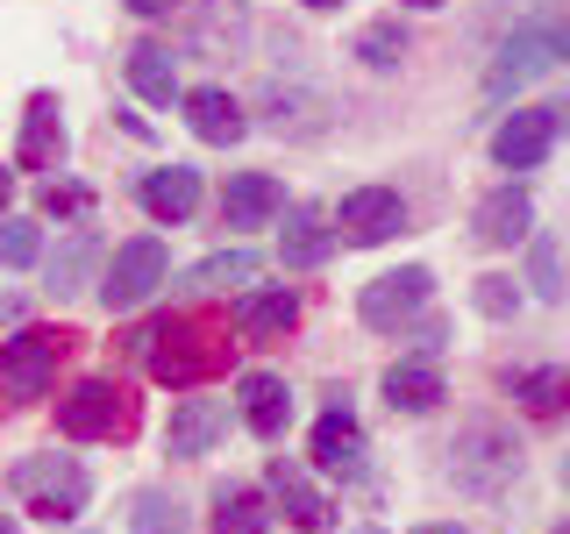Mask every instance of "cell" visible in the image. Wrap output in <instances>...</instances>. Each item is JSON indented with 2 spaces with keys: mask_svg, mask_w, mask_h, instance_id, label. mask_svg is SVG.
<instances>
[{
  "mask_svg": "<svg viewBox=\"0 0 570 534\" xmlns=\"http://www.w3.org/2000/svg\"><path fill=\"white\" fill-rule=\"evenodd\" d=\"M129 356H142V370H150L157 385L193 392V385L222 378V370L236 364V343H228V328L207 320V314H165V320H142L129 335Z\"/></svg>",
  "mask_w": 570,
  "mask_h": 534,
  "instance_id": "obj_1",
  "label": "cell"
},
{
  "mask_svg": "<svg viewBox=\"0 0 570 534\" xmlns=\"http://www.w3.org/2000/svg\"><path fill=\"white\" fill-rule=\"evenodd\" d=\"M71 343H79L71 328L22 320V328L0 343V399H8V406H36L50 385H58V364L71 356Z\"/></svg>",
  "mask_w": 570,
  "mask_h": 534,
  "instance_id": "obj_2",
  "label": "cell"
},
{
  "mask_svg": "<svg viewBox=\"0 0 570 534\" xmlns=\"http://www.w3.org/2000/svg\"><path fill=\"white\" fill-rule=\"evenodd\" d=\"M8 485L22 498V513H36V521H50V527L79 521L86 498H94V477H86L79 456H22Z\"/></svg>",
  "mask_w": 570,
  "mask_h": 534,
  "instance_id": "obj_3",
  "label": "cell"
},
{
  "mask_svg": "<svg viewBox=\"0 0 570 534\" xmlns=\"http://www.w3.org/2000/svg\"><path fill=\"white\" fill-rule=\"evenodd\" d=\"M570 58V29L557 22V14H534V22H521L499 43V58L485 71V93L492 100H507V93H521V86H534L542 71H557Z\"/></svg>",
  "mask_w": 570,
  "mask_h": 534,
  "instance_id": "obj_4",
  "label": "cell"
},
{
  "mask_svg": "<svg viewBox=\"0 0 570 534\" xmlns=\"http://www.w3.org/2000/svg\"><path fill=\"white\" fill-rule=\"evenodd\" d=\"M450 477H456V492L499 498L513 477H521V442H513L499 421H471L456 435V449H450Z\"/></svg>",
  "mask_w": 570,
  "mask_h": 534,
  "instance_id": "obj_5",
  "label": "cell"
},
{
  "mask_svg": "<svg viewBox=\"0 0 570 534\" xmlns=\"http://www.w3.org/2000/svg\"><path fill=\"white\" fill-rule=\"evenodd\" d=\"M129 427H136V399L115 378H79L58 399V435L71 442H121Z\"/></svg>",
  "mask_w": 570,
  "mask_h": 534,
  "instance_id": "obj_6",
  "label": "cell"
},
{
  "mask_svg": "<svg viewBox=\"0 0 570 534\" xmlns=\"http://www.w3.org/2000/svg\"><path fill=\"white\" fill-rule=\"evenodd\" d=\"M165 271H171L165 243H157V236H136V243H121L115 257L100 264V285H94V293H100L115 314H129V307H142V299L165 285Z\"/></svg>",
  "mask_w": 570,
  "mask_h": 534,
  "instance_id": "obj_7",
  "label": "cell"
},
{
  "mask_svg": "<svg viewBox=\"0 0 570 534\" xmlns=\"http://www.w3.org/2000/svg\"><path fill=\"white\" fill-rule=\"evenodd\" d=\"M428 293H435V271H428V264L379 271L364 293H356V320H364V328H406V320L428 307Z\"/></svg>",
  "mask_w": 570,
  "mask_h": 534,
  "instance_id": "obj_8",
  "label": "cell"
},
{
  "mask_svg": "<svg viewBox=\"0 0 570 534\" xmlns=\"http://www.w3.org/2000/svg\"><path fill=\"white\" fill-rule=\"evenodd\" d=\"M557 136H563V107L549 100V107H521V115H507L492 129V165L499 171H534L549 150H557Z\"/></svg>",
  "mask_w": 570,
  "mask_h": 534,
  "instance_id": "obj_9",
  "label": "cell"
},
{
  "mask_svg": "<svg viewBox=\"0 0 570 534\" xmlns=\"http://www.w3.org/2000/svg\"><path fill=\"white\" fill-rule=\"evenodd\" d=\"M392 236H406V200L392 186H356L343 214H335V243H350V249H379Z\"/></svg>",
  "mask_w": 570,
  "mask_h": 534,
  "instance_id": "obj_10",
  "label": "cell"
},
{
  "mask_svg": "<svg viewBox=\"0 0 570 534\" xmlns=\"http://www.w3.org/2000/svg\"><path fill=\"white\" fill-rule=\"evenodd\" d=\"M264 498H272V506L285 513V527H299V534H328L335 527V498L285 456H272V471H264Z\"/></svg>",
  "mask_w": 570,
  "mask_h": 534,
  "instance_id": "obj_11",
  "label": "cell"
},
{
  "mask_svg": "<svg viewBox=\"0 0 570 534\" xmlns=\"http://www.w3.org/2000/svg\"><path fill=\"white\" fill-rule=\"evenodd\" d=\"M186 43H193V58H207V65L243 58L249 50V0H200Z\"/></svg>",
  "mask_w": 570,
  "mask_h": 534,
  "instance_id": "obj_12",
  "label": "cell"
},
{
  "mask_svg": "<svg viewBox=\"0 0 570 534\" xmlns=\"http://www.w3.org/2000/svg\"><path fill=\"white\" fill-rule=\"evenodd\" d=\"M65 165V107L58 93H29L22 136H14V171H58Z\"/></svg>",
  "mask_w": 570,
  "mask_h": 534,
  "instance_id": "obj_13",
  "label": "cell"
},
{
  "mask_svg": "<svg viewBox=\"0 0 570 534\" xmlns=\"http://www.w3.org/2000/svg\"><path fill=\"white\" fill-rule=\"evenodd\" d=\"M136 207L150 214L157 228L193 221V207H200V171H193V165H157V171H142V178H136Z\"/></svg>",
  "mask_w": 570,
  "mask_h": 534,
  "instance_id": "obj_14",
  "label": "cell"
},
{
  "mask_svg": "<svg viewBox=\"0 0 570 534\" xmlns=\"http://www.w3.org/2000/svg\"><path fill=\"white\" fill-rule=\"evenodd\" d=\"M307 456L321 463V471H335V477H364V427H356V414L343 406V392H335V406L314 421Z\"/></svg>",
  "mask_w": 570,
  "mask_h": 534,
  "instance_id": "obj_15",
  "label": "cell"
},
{
  "mask_svg": "<svg viewBox=\"0 0 570 534\" xmlns=\"http://www.w3.org/2000/svg\"><path fill=\"white\" fill-rule=\"evenodd\" d=\"M222 435H228V406L222 399H178L171 406V427H165V456L171 463H193V456H207Z\"/></svg>",
  "mask_w": 570,
  "mask_h": 534,
  "instance_id": "obj_16",
  "label": "cell"
},
{
  "mask_svg": "<svg viewBox=\"0 0 570 534\" xmlns=\"http://www.w3.org/2000/svg\"><path fill=\"white\" fill-rule=\"evenodd\" d=\"M528 228H534V200H528V186H499L478 200L471 214V236L485 243V249H513V243H528Z\"/></svg>",
  "mask_w": 570,
  "mask_h": 534,
  "instance_id": "obj_17",
  "label": "cell"
},
{
  "mask_svg": "<svg viewBox=\"0 0 570 534\" xmlns=\"http://www.w3.org/2000/svg\"><path fill=\"white\" fill-rule=\"evenodd\" d=\"M299 328V293L293 285H257V293L236 299V335L249 343H285Z\"/></svg>",
  "mask_w": 570,
  "mask_h": 534,
  "instance_id": "obj_18",
  "label": "cell"
},
{
  "mask_svg": "<svg viewBox=\"0 0 570 534\" xmlns=\"http://www.w3.org/2000/svg\"><path fill=\"white\" fill-rule=\"evenodd\" d=\"M285 214V186L272 171H236L222 186V228H264Z\"/></svg>",
  "mask_w": 570,
  "mask_h": 534,
  "instance_id": "obj_19",
  "label": "cell"
},
{
  "mask_svg": "<svg viewBox=\"0 0 570 534\" xmlns=\"http://www.w3.org/2000/svg\"><path fill=\"white\" fill-rule=\"evenodd\" d=\"M236 399H243V427H249L257 442H278L285 421H293V392H285L278 370H243Z\"/></svg>",
  "mask_w": 570,
  "mask_h": 534,
  "instance_id": "obj_20",
  "label": "cell"
},
{
  "mask_svg": "<svg viewBox=\"0 0 570 534\" xmlns=\"http://www.w3.org/2000/svg\"><path fill=\"white\" fill-rule=\"evenodd\" d=\"M178 107H186V129L200 136V142H222V150H228V142H243V129H249L243 100L228 93V86H193V93H178Z\"/></svg>",
  "mask_w": 570,
  "mask_h": 534,
  "instance_id": "obj_21",
  "label": "cell"
},
{
  "mask_svg": "<svg viewBox=\"0 0 570 534\" xmlns=\"http://www.w3.org/2000/svg\"><path fill=\"white\" fill-rule=\"evenodd\" d=\"M100 264H107V243L94 236V228H79V236L58 243V257L43 264V278H50V293H58V299H79V293H94V285H100Z\"/></svg>",
  "mask_w": 570,
  "mask_h": 534,
  "instance_id": "obj_22",
  "label": "cell"
},
{
  "mask_svg": "<svg viewBox=\"0 0 570 534\" xmlns=\"http://www.w3.org/2000/svg\"><path fill=\"white\" fill-rule=\"evenodd\" d=\"M442 399H450V385H442L435 356H400V364L385 370V406L392 414H435Z\"/></svg>",
  "mask_w": 570,
  "mask_h": 534,
  "instance_id": "obj_23",
  "label": "cell"
},
{
  "mask_svg": "<svg viewBox=\"0 0 570 534\" xmlns=\"http://www.w3.org/2000/svg\"><path fill=\"white\" fill-rule=\"evenodd\" d=\"M328 257H335V228L321 221L314 207H293L285 228H278V264L285 271H321Z\"/></svg>",
  "mask_w": 570,
  "mask_h": 534,
  "instance_id": "obj_24",
  "label": "cell"
},
{
  "mask_svg": "<svg viewBox=\"0 0 570 534\" xmlns=\"http://www.w3.org/2000/svg\"><path fill=\"white\" fill-rule=\"evenodd\" d=\"M214 534H272V498L257 485H214Z\"/></svg>",
  "mask_w": 570,
  "mask_h": 534,
  "instance_id": "obj_25",
  "label": "cell"
},
{
  "mask_svg": "<svg viewBox=\"0 0 570 534\" xmlns=\"http://www.w3.org/2000/svg\"><path fill=\"white\" fill-rule=\"evenodd\" d=\"M129 86H136L150 107H171V100H178V58H171L165 43H136V50H129Z\"/></svg>",
  "mask_w": 570,
  "mask_h": 534,
  "instance_id": "obj_26",
  "label": "cell"
},
{
  "mask_svg": "<svg viewBox=\"0 0 570 534\" xmlns=\"http://www.w3.org/2000/svg\"><path fill=\"white\" fill-rule=\"evenodd\" d=\"M507 392L528 406L534 421H549V414H563V399H570V378L557 364H542V370H507Z\"/></svg>",
  "mask_w": 570,
  "mask_h": 534,
  "instance_id": "obj_27",
  "label": "cell"
},
{
  "mask_svg": "<svg viewBox=\"0 0 570 534\" xmlns=\"http://www.w3.org/2000/svg\"><path fill=\"white\" fill-rule=\"evenodd\" d=\"M528 285L534 299H563V243L549 228H528Z\"/></svg>",
  "mask_w": 570,
  "mask_h": 534,
  "instance_id": "obj_28",
  "label": "cell"
},
{
  "mask_svg": "<svg viewBox=\"0 0 570 534\" xmlns=\"http://www.w3.org/2000/svg\"><path fill=\"white\" fill-rule=\"evenodd\" d=\"M129 534H186V506L171 492H136L129 498Z\"/></svg>",
  "mask_w": 570,
  "mask_h": 534,
  "instance_id": "obj_29",
  "label": "cell"
},
{
  "mask_svg": "<svg viewBox=\"0 0 570 534\" xmlns=\"http://www.w3.org/2000/svg\"><path fill=\"white\" fill-rule=\"evenodd\" d=\"M257 278V257L249 249H222V257H207V264H193V293H228V285H249Z\"/></svg>",
  "mask_w": 570,
  "mask_h": 534,
  "instance_id": "obj_30",
  "label": "cell"
},
{
  "mask_svg": "<svg viewBox=\"0 0 570 534\" xmlns=\"http://www.w3.org/2000/svg\"><path fill=\"white\" fill-rule=\"evenodd\" d=\"M350 58H364L371 71H400V58H406V29H400V22L356 29V50H350Z\"/></svg>",
  "mask_w": 570,
  "mask_h": 534,
  "instance_id": "obj_31",
  "label": "cell"
},
{
  "mask_svg": "<svg viewBox=\"0 0 570 534\" xmlns=\"http://www.w3.org/2000/svg\"><path fill=\"white\" fill-rule=\"evenodd\" d=\"M299 107H321V93H299V86H264V129H278V136H307Z\"/></svg>",
  "mask_w": 570,
  "mask_h": 534,
  "instance_id": "obj_32",
  "label": "cell"
},
{
  "mask_svg": "<svg viewBox=\"0 0 570 534\" xmlns=\"http://www.w3.org/2000/svg\"><path fill=\"white\" fill-rule=\"evenodd\" d=\"M36 257H43V228L22 221V214H0V264H8V271H29Z\"/></svg>",
  "mask_w": 570,
  "mask_h": 534,
  "instance_id": "obj_33",
  "label": "cell"
},
{
  "mask_svg": "<svg viewBox=\"0 0 570 534\" xmlns=\"http://www.w3.org/2000/svg\"><path fill=\"white\" fill-rule=\"evenodd\" d=\"M50 214V221H86L94 214V186H71V178H50L43 186V200H36Z\"/></svg>",
  "mask_w": 570,
  "mask_h": 534,
  "instance_id": "obj_34",
  "label": "cell"
},
{
  "mask_svg": "<svg viewBox=\"0 0 570 534\" xmlns=\"http://www.w3.org/2000/svg\"><path fill=\"white\" fill-rule=\"evenodd\" d=\"M471 307L485 314V320H513V314H521V285L492 271V278H478V285H471Z\"/></svg>",
  "mask_w": 570,
  "mask_h": 534,
  "instance_id": "obj_35",
  "label": "cell"
},
{
  "mask_svg": "<svg viewBox=\"0 0 570 534\" xmlns=\"http://www.w3.org/2000/svg\"><path fill=\"white\" fill-rule=\"evenodd\" d=\"M414 343H421V356H435L442 343H450V320H421V328H414Z\"/></svg>",
  "mask_w": 570,
  "mask_h": 534,
  "instance_id": "obj_36",
  "label": "cell"
},
{
  "mask_svg": "<svg viewBox=\"0 0 570 534\" xmlns=\"http://www.w3.org/2000/svg\"><path fill=\"white\" fill-rule=\"evenodd\" d=\"M171 8H186V0H129V14H142V22H165Z\"/></svg>",
  "mask_w": 570,
  "mask_h": 534,
  "instance_id": "obj_37",
  "label": "cell"
},
{
  "mask_svg": "<svg viewBox=\"0 0 570 534\" xmlns=\"http://www.w3.org/2000/svg\"><path fill=\"white\" fill-rule=\"evenodd\" d=\"M8 200H14V171H0V214H8Z\"/></svg>",
  "mask_w": 570,
  "mask_h": 534,
  "instance_id": "obj_38",
  "label": "cell"
},
{
  "mask_svg": "<svg viewBox=\"0 0 570 534\" xmlns=\"http://www.w3.org/2000/svg\"><path fill=\"white\" fill-rule=\"evenodd\" d=\"M400 8H450V0H400Z\"/></svg>",
  "mask_w": 570,
  "mask_h": 534,
  "instance_id": "obj_39",
  "label": "cell"
},
{
  "mask_svg": "<svg viewBox=\"0 0 570 534\" xmlns=\"http://www.w3.org/2000/svg\"><path fill=\"white\" fill-rule=\"evenodd\" d=\"M414 534H463V527H414Z\"/></svg>",
  "mask_w": 570,
  "mask_h": 534,
  "instance_id": "obj_40",
  "label": "cell"
},
{
  "mask_svg": "<svg viewBox=\"0 0 570 534\" xmlns=\"http://www.w3.org/2000/svg\"><path fill=\"white\" fill-rule=\"evenodd\" d=\"M307 8H343V0H307Z\"/></svg>",
  "mask_w": 570,
  "mask_h": 534,
  "instance_id": "obj_41",
  "label": "cell"
},
{
  "mask_svg": "<svg viewBox=\"0 0 570 534\" xmlns=\"http://www.w3.org/2000/svg\"><path fill=\"white\" fill-rule=\"evenodd\" d=\"M0 534H14V521H8V513H0Z\"/></svg>",
  "mask_w": 570,
  "mask_h": 534,
  "instance_id": "obj_42",
  "label": "cell"
},
{
  "mask_svg": "<svg viewBox=\"0 0 570 534\" xmlns=\"http://www.w3.org/2000/svg\"><path fill=\"white\" fill-rule=\"evenodd\" d=\"M364 534H379V527H364Z\"/></svg>",
  "mask_w": 570,
  "mask_h": 534,
  "instance_id": "obj_43",
  "label": "cell"
}]
</instances>
